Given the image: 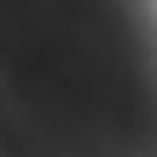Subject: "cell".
<instances>
[{
	"label": "cell",
	"instance_id": "cell-1",
	"mask_svg": "<svg viewBox=\"0 0 157 157\" xmlns=\"http://www.w3.org/2000/svg\"><path fill=\"white\" fill-rule=\"evenodd\" d=\"M0 157H157V0H0Z\"/></svg>",
	"mask_w": 157,
	"mask_h": 157
}]
</instances>
